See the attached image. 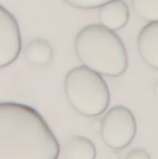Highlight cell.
<instances>
[{
    "instance_id": "6da1fadb",
    "label": "cell",
    "mask_w": 158,
    "mask_h": 159,
    "mask_svg": "<svg viewBox=\"0 0 158 159\" xmlns=\"http://www.w3.org/2000/svg\"><path fill=\"white\" fill-rule=\"evenodd\" d=\"M60 143L34 108L0 102V159H58Z\"/></svg>"
},
{
    "instance_id": "7a4b0ae2",
    "label": "cell",
    "mask_w": 158,
    "mask_h": 159,
    "mask_svg": "<svg viewBox=\"0 0 158 159\" xmlns=\"http://www.w3.org/2000/svg\"><path fill=\"white\" fill-rule=\"evenodd\" d=\"M74 48L84 66L101 75L117 77L129 67L127 48L114 31L102 24H89L75 36Z\"/></svg>"
},
{
    "instance_id": "3957f363",
    "label": "cell",
    "mask_w": 158,
    "mask_h": 159,
    "mask_svg": "<svg viewBox=\"0 0 158 159\" xmlns=\"http://www.w3.org/2000/svg\"><path fill=\"white\" fill-rule=\"evenodd\" d=\"M64 91L72 107L88 117L101 116L110 103V90L103 77L84 65L67 73Z\"/></svg>"
},
{
    "instance_id": "277c9868",
    "label": "cell",
    "mask_w": 158,
    "mask_h": 159,
    "mask_svg": "<svg viewBox=\"0 0 158 159\" xmlns=\"http://www.w3.org/2000/svg\"><path fill=\"white\" fill-rule=\"evenodd\" d=\"M137 133L136 118L126 106L116 105L105 114L101 124V136L103 143L113 150L128 147Z\"/></svg>"
},
{
    "instance_id": "5b68a950",
    "label": "cell",
    "mask_w": 158,
    "mask_h": 159,
    "mask_svg": "<svg viewBox=\"0 0 158 159\" xmlns=\"http://www.w3.org/2000/svg\"><path fill=\"white\" fill-rule=\"evenodd\" d=\"M21 50L19 23L12 13L0 5V68L14 62Z\"/></svg>"
},
{
    "instance_id": "8992f818",
    "label": "cell",
    "mask_w": 158,
    "mask_h": 159,
    "mask_svg": "<svg viewBox=\"0 0 158 159\" xmlns=\"http://www.w3.org/2000/svg\"><path fill=\"white\" fill-rule=\"evenodd\" d=\"M137 45L143 61L158 70V21L149 22L141 30Z\"/></svg>"
},
{
    "instance_id": "52a82bcc",
    "label": "cell",
    "mask_w": 158,
    "mask_h": 159,
    "mask_svg": "<svg viewBox=\"0 0 158 159\" xmlns=\"http://www.w3.org/2000/svg\"><path fill=\"white\" fill-rule=\"evenodd\" d=\"M129 8L124 0L111 1L101 7L99 11L101 24L114 32L123 28L129 22Z\"/></svg>"
},
{
    "instance_id": "ba28073f",
    "label": "cell",
    "mask_w": 158,
    "mask_h": 159,
    "mask_svg": "<svg viewBox=\"0 0 158 159\" xmlns=\"http://www.w3.org/2000/svg\"><path fill=\"white\" fill-rule=\"evenodd\" d=\"M24 56L34 66L47 65L53 59V48L44 38H33L25 45Z\"/></svg>"
},
{
    "instance_id": "9c48e42d",
    "label": "cell",
    "mask_w": 158,
    "mask_h": 159,
    "mask_svg": "<svg viewBox=\"0 0 158 159\" xmlns=\"http://www.w3.org/2000/svg\"><path fill=\"white\" fill-rule=\"evenodd\" d=\"M62 151L66 159H95L97 156L93 142L79 135L70 137L64 143Z\"/></svg>"
},
{
    "instance_id": "30bf717a",
    "label": "cell",
    "mask_w": 158,
    "mask_h": 159,
    "mask_svg": "<svg viewBox=\"0 0 158 159\" xmlns=\"http://www.w3.org/2000/svg\"><path fill=\"white\" fill-rule=\"evenodd\" d=\"M134 11L142 19L154 22L158 21V0H131Z\"/></svg>"
},
{
    "instance_id": "8fae6325",
    "label": "cell",
    "mask_w": 158,
    "mask_h": 159,
    "mask_svg": "<svg viewBox=\"0 0 158 159\" xmlns=\"http://www.w3.org/2000/svg\"><path fill=\"white\" fill-rule=\"evenodd\" d=\"M63 1L74 7L82 8V9H92V8L101 7L103 5L114 0H63Z\"/></svg>"
},
{
    "instance_id": "7c38bea8",
    "label": "cell",
    "mask_w": 158,
    "mask_h": 159,
    "mask_svg": "<svg viewBox=\"0 0 158 159\" xmlns=\"http://www.w3.org/2000/svg\"><path fill=\"white\" fill-rule=\"evenodd\" d=\"M126 159H152L151 156L149 155V153L142 148H134L132 150H130Z\"/></svg>"
},
{
    "instance_id": "4fadbf2b",
    "label": "cell",
    "mask_w": 158,
    "mask_h": 159,
    "mask_svg": "<svg viewBox=\"0 0 158 159\" xmlns=\"http://www.w3.org/2000/svg\"><path fill=\"white\" fill-rule=\"evenodd\" d=\"M154 90H155V92L158 95V81H156V83L154 86Z\"/></svg>"
}]
</instances>
